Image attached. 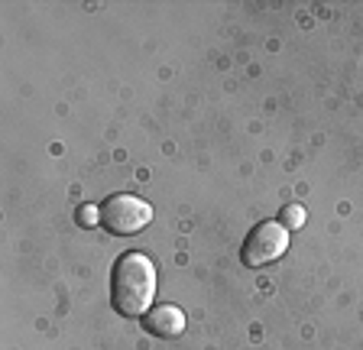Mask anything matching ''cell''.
<instances>
[{
  "label": "cell",
  "instance_id": "5b68a950",
  "mask_svg": "<svg viewBox=\"0 0 363 350\" xmlns=\"http://www.w3.org/2000/svg\"><path fill=\"white\" fill-rule=\"evenodd\" d=\"M305 224V208L302 205H286L282 208V227L286 230H298Z\"/></svg>",
  "mask_w": 363,
  "mask_h": 350
},
{
  "label": "cell",
  "instance_id": "277c9868",
  "mask_svg": "<svg viewBox=\"0 0 363 350\" xmlns=\"http://www.w3.org/2000/svg\"><path fill=\"white\" fill-rule=\"evenodd\" d=\"M143 327L152 337H162V341H172L185 331V312L175 308V305H152L150 312L143 315Z\"/></svg>",
  "mask_w": 363,
  "mask_h": 350
},
{
  "label": "cell",
  "instance_id": "6da1fadb",
  "mask_svg": "<svg viewBox=\"0 0 363 350\" xmlns=\"http://www.w3.org/2000/svg\"><path fill=\"white\" fill-rule=\"evenodd\" d=\"M156 298V266L146 253H123L113 263L111 276V305L123 318H143Z\"/></svg>",
  "mask_w": 363,
  "mask_h": 350
},
{
  "label": "cell",
  "instance_id": "7a4b0ae2",
  "mask_svg": "<svg viewBox=\"0 0 363 350\" xmlns=\"http://www.w3.org/2000/svg\"><path fill=\"white\" fill-rule=\"evenodd\" d=\"M286 250H289V230L279 221H259L247 234V240H243L240 259H243V266H250V269H263L269 263H276Z\"/></svg>",
  "mask_w": 363,
  "mask_h": 350
},
{
  "label": "cell",
  "instance_id": "8992f818",
  "mask_svg": "<svg viewBox=\"0 0 363 350\" xmlns=\"http://www.w3.org/2000/svg\"><path fill=\"white\" fill-rule=\"evenodd\" d=\"M78 224H82V227H98V224H101V208L82 205V208H78Z\"/></svg>",
  "mask_w": 363,
  "mask_h": 350
},
{
  "label": "cell",
  "instance_id": "3957f363",
  "mask_svg": "<svg viewBox=\"0 0 363 350\" xmlns=\"http://www.w3.org/2000/svg\"><path fill=\"white\" fill-rule=\"evenodd\" d=\"M152 221V208L136 195H111L101 205V224L113 237H133Z\"/></svg>",
  "mask_w": 363,
  "mask_h": 350
}]
</instances>
